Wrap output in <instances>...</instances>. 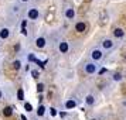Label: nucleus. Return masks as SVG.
Listing matches in <instances>:
<instances>
[{
    "label": "nucleus",
    "instance_id": "f257e3e1",
    "mask_svg": "<svg viewBox=\"0 0 126 120\" xmlns=\"http://www.w3.org/2000/svg\"><path fill=\"white\" fill-rule=\"evenodd\" d=\"M98 68H99V65H98L96 62H94V61H86V62H84V65H82V69H84V72H85L86 75L96 74Z\"/></svg>",
    "mask_w": 126,
    "mask_h": 120
},
{
    "label": "nucleus",
    "instance_id": "f03ea898",
    "mask_svg": "<svg viewBox=\"0 0 126 120\" xmlns=\"http://www.w3.org/2000/svg\"><path fill=\"white\" fill-rule=\"evenodd\" d=\"M21 14V6L18 3H13L9 6V16H12V20L16 21V18Z\"/></svg>",
    "mask_w": 126,
    "mask_h": 120
},
{
    "label": "nucleus",
    "instance_id": "7ed1b4c3",
    "mask_svg": "<svg viewBox=\"0 0 126 120\" xmlns=\"http://www.w3.org/2000/svg\"><path fill=\"white\" fill-rule=\"evenodd\" d=\"M89 58H91V61L98 64L99 61L103 59V51L101 48H92L91 51H89Z\"/></svg>",
    "mask_w": 126,
    "mask_h": 120
},
{
    "label": "nucleus",
    "instance_id": "20e7f679",
    "mask_svg": "<svg viewBox=\"0 0 126 120\" xmlns=\"http://www.w3.org/2000/svg\"><path fill=\"white\" fill-rule=\"evenodd\" d=\"M115 48V41L112 40V38H109V37H106V38H103L102 41H101V50L102 51H112Z\"/></svg>",
    "mask_w": 126,
    "mask_h": 120
},
{
    "label": "nucleus",
    "instance_id": "39448f33",
    "mask_svg": "<svg viewBox=\"0 0 126 120\" xmlns=\"http://www.w3.org/2000/svg\"><path fill=\"white\" fill-rule=\"evenodd\" d=\"M27 18L29 20H38L40 18V10L37 9V7H30L29 10H27Z\"/></svg>",
    "mask_w": 126,
    "mask_h": 120
},
{
    "label": "nucleus",
    "instance_id": "423d86ee",
    "mask_svg": "<svg viewBox=\"0 0 126 120\" xmlns=\"http://www.w3.org/2000/svg\"><path fill=\"white\" fill-rule=\"evenodd\" d=\"M58 51L61 54H67L69 51V42L67 40H61L60 44H58Z\"/></svg>",
    "mask_w": 126,
    "mask_h": 120
},
{
    "label": "nucleus",
    "instance_id": "0eeeda50",
    "mask_svg": "<svg viewBox=\"0 0 126 120\" xmlns=\"http://www.w3.org/2000/svg\"><path fill=\"white\" fill-rule=\"evenodd\" d=\"M64 17L65 18H68V20H74L75 18V10H74V7H65L64 9Z\"/></svg>",
    "mask_w": 126,
    "mask_h": 120
},
{
    "label": "nucleus",
    "instance_id": "6e6552de",
    "mask_svg": "<svg viewBox=\"0 0 126 120\" xmlns=\"http://www.w3.org/2000/svg\"><path fill=\"white\" fill-rule=\"evenodd\" d=\"M78 106V100L77 99H74V97H71V99H68L67 102L64 103V107L67 109V110H71V109H75Z\"/></svg>",
    "mask_w": 126,
    "mask_h": 120
},
{
    "label": "nucleus",
    "instance_id": "1a4fd4ad",
    "mask_svg": "<svg viewBox=\"0 0 126 120\" xmlns=\"http://www.w3.org/2000/svg\"><path fill=\"white\" fill-rule=\"evenodd\" d=\"M85 103H86V106H95V103H96L95 95H86L85 96Z\"/></svg>",
    "mask_w": 126,
    "mask_h": 120
},
{
    "label": "nucleus",
    "instance_id": "9d476101",
    "mask_svg": "<svg viewBox=\"0 0 126 120\" xmlns=\"http://www.w3.org/2000/svg\"><path fill=\"white\" fill-rule=\"evenodd\" d=\"M46 45H47L46 37H38V38L35 40V47H37V48H46Z\"/></svg>",
    "mask_w": 126,
    "mask_h": 120
},
{
    "label": "nucleus",
    "instance_id": "9b49d317",
    "mask_svg": "<svg viewBox=\"0 0 126 120\" xmlns=\"http://www.w3.org/2000/svg\"><path fill=\"white\" fill-rule=\"evenodd\" d=\"M86 30V24L84 21H78V23L75 24V31H78V33H84Z\"/></svg>",
    "mask_w": 126,
    "mask_h": 120
},
{
    "label": "nucleus",
    "instance_id": "f8f14e48",
    "mask_svg": "<svg viewBox=\"0 0 126 120\" xmlns=\"http://www.w3.org/2000/svg\"><path fill=\"white\" fill-rule=\"evenodd\" d=\"M9 37H10V30L9 28L4 27V28L0 30V40H7Z\"/></svg>",
    "mask_w": 126,
    "mask_h": 120
},
{
    "label": "nucleus",
    "instance_id": "ddd939ff",
    "mask_svg": "<svg viewBox=\"0 0 126 120\" xmlns=\"http://www.w3.org/2000/svg\"><path fill=\"white\" fill-rule=\"evenodd\" d=\"M113 37L115 38H123V37H125V31L122 28H119V27H116V28L113 30Z\"/></svg>",
    "mask_w": 126,
    "mask_h": 120
},
{
    "label": "nucleus",
    "instance_id": "4468645a",
    "mask_svg": "<svg viewBox=\"0 0 126 120\" xmlns=\"http://www.w3.org/2000/svg\"><path fill=\"white\" fill-rule=\"evenodd\" d=\"M122 79H123V75L120 74V72H113L112 74V80L113 82H120Z\"/></svg>",
    "mask_w": 126,
    "mask_h": 120
},
{
    "label": "nucleus",
    "instance_id": "2eb2a0df",
    "mask_svg": "<svg viewBox=\"0 0 126 120\" xmlns=\"http://www.w3.org/2000/svg\"><path fill=\"white\" fill-rule=\"evenodd\" d=\"M3 114H4L6 117H9V116H12V114H13V109L10 107V106H6V107L3 109Z\"/></svg>",
    "mask_w": 126,
    "mask_h": 120
},
{
    "label": "nucleus",
    "instance_id": "dca6fc26",
    "mask_svg": "<svg viewBox=\"0 0 126 120\" xmlns=\"http://www.w3.org/2000/svg\"><path fill=\"white\" fill-rule=\"evenodd\" d=\"M44 114H46V107H44V106H43V105H40V106H38V109H37V116H44Z\"/></svg>",
    "mask_w": 126,
    "mask_h": 120
},
{
    "label": "nucleus",
    "instance_id": "f3484780",
    "mask_svg": "<svg viewBox=\"0 0 126 120\" xmlns=\"http://www.w3.org/2000/svg\"><path fill=\"white\" fill-rule=\"evenodd\" d=\"M17 99L18 100H24V91H23V88H20L17 91Z\"/></svg>",
    "mask_w": 126,
    "mask_h": 120
},
{
    "label": "nucleus",
    "instance_id": "a211bd4d",
    "mask_svg": "<svg viewBox=\"0 0 126 120\" xmlns=\"http://www.w3.org/2000/svg\"><path fill=\"white\" fill-rule=\"evenodd\" d=\"M13 68H14V69H20V68H21V62H20L18 59H16V61L13 62Z\"/></svg>",
    "mask_w": 126,
    "mask_h": 120
},
{
    "label": "nucleus",
    "instance_id": "6ab92c4d",
    "mask_svg": "<svg viewBox=\"0 0 126 120\" xmlns=\"http://www.w3.org/2000/svg\"><path fill=\"white\" fill-rule=\"evenodd\" d=\"M24 109H26L27 112H33V106H31V105H30L29 102H26V103H24Z\"/></svg>",
    "mask_w": 126,
    "mask_h": 120
},
{
    "label": "nucleus",
    "instance_id": "aec40b11",
    "mask_svg": "<svg viewBox=\"0 0 126 120\" xmlns=\"http://www.w3.org/2000/svg\"><path fill=\"white\" fill-rule=\"evenodd\" d=\"M50 113H51L52 117H55V116H57V110H55L54 107H51V109H50Z\"/></svg>",
    "mask_w": 126,
    "mask_h": 120
},
{
    "label": "nucleus",
    "instance_id": "412c9836",
    "mask_svg": "<svg viewBox=\"0 0 126 120\" xmlns=\"http://www.w3.org/2000/svg\"><path fill=\"white\" fill-rule=\"evenodd\" d=\"M37 91L43 92V91H44V85H43V83H38V86H37Z\"/></svg>",
    "mask_w": 126,
    "mask_h": 120
},
{
    "label": "nucleus",
    "instance_id": "4be33fe9",
    "mask_svg": "<svg viewBox=\"0 0 126 120\" xmlns=\"http://www.w3.org/2000/svg\"><path fill=\"white\" fill-rule=\"evenodd\" d=\"M31 74H33V76H34V78H37V76H38V72H37V71H33Z\"/></svg>",
    "mask_w": 126,
    "mask_h": 120
},
{
    "label": "nucleus",
    "instance_id": "5701e85b",
    "mask_svg": "<svg viewBox=\"0 0 126 120\" xmlns=\"http://www.w3.org/2000/svg\"><path fill=\"white\" fill-rule=\"evenodd\" d=\"M3 97H4V95H3V91L0 89V100H3Z\"/></svg>",
    "mask_w": 126,
    "mask_h": 120
},
{
    "label": "nucleus",
    "instance_id": "b1692460",
    "mask_svg": "<svg viewBox=\"0 0 126 120\" xmlns=\"http://www.w3.org/2000/svg\"><path fill=\"white\" fill-rule=\"evenodd\" d=\"M29 1H30V0H18V3H23V4H24V3H29Z\"/></svg>",
    "mask_w": 126,
    "mask_h": 120
},
{
    "label": "nucleus",
    "instance_id": "393cba45",
    "mask_svg": "<svg viewBox=\"0 0 126 120\" xmlns=\"http://www.w3.org/2000/svg\"><path fill=\"white\" fill-rule=\"evenodd\" d=\"M21 33H23L24 35H27V31H26V28H21Z\"/></svg>",
    "mask_w": 126,
    "mask_h": 120
},
{
    "label": "nucleus",
    "instance_id": "a878e982",
    "mask_svg": "<svg viewBox=\"0 0 126 120\" xmlns=\"http://www.w3.org/2000/svg\"><path fill=\"white\" fill-rule=\"evenodd\" d=\"M21 120H27V117H26V116H23V114H21Z\"/></svg>",
    "mask_w": 126,
    "mask_h": 120
}]
</instances>
